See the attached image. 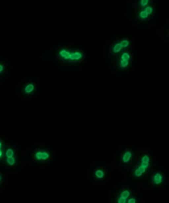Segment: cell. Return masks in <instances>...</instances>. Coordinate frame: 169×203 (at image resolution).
<instances>
[{"label": "cell", "instance_id": "7c38bea8", "mask_svg": "<svg viewBox=\"0 0 169 203\" xmlns=\"http://www.w3.org/2000/svg\"><path fill=\"white\" fill-rule=\"evenodd\" d=\"M15 162H16L15 158L14 157L12 158H7L6 159V163L8 164V165L10 166H13L15 164Z\"/></svg>", "mask_w": 169, "mask_h": 203}, {"label": "cell", "instance_id": "6da1fadb", "mask_svg": "<svg viewBox=\"0 0 169 203\" xmlns=\"http://www.w3.org/2000/svg\"><path fill=\"white\" fill-rule=\"evenodd\" d=\"M58 55L61 61L69 64L79 63L85 58V54L83 51L67 48H60L58 51Z\"/></svg>", "mask_w": 169, "mask_h": 203}, {"label": "cell", "instance_id": "30bf717a", "mask_svg": "<svg viewBox=\"0 0 169 203\" xmlns=\"http://www.w3.org/2000/svg\"><path fill=\"white\" fill-rule=\"evenodd\" d=\"M35 88V85L32 83H30L26 84L25 86V88H23V92L25 93V94H30L34 92Z\"/></svg>", "mask_w": 169, "mask_h": 203}, {"label": "cell", "instance_id": "5bb4252c", "mask_svg": "<svg viewBox=\"0 0 169 203\" xmlns=\"http://www.w3.org/2000/svg\"><path fill=\"white\" fill-rule=\"evenodd\" d=\"M50 157V153L45 151H43V158L42 161H47Z\"/></svg>", "mask_w": 169, "mask_h": 203}, {"label": "cell", "instance_id": "3957f363", "mask_svg": "<svg viewBox=\"0 0 169 203\" xmlns=\"http://www.w3.org/2000/svg\"><path fill=\"white\" fill-rule=\"evenodd\" d=\"M117 67L119 70H125L130 67L132 61V55L130 51H124L117 55Z\"/></svg>", "mask_w": 169, "mask_h": 203}, {"label": "cell", "instance_id": "8fae6325", "mask_svg": "<svg viewBox=\"0 0 169 203\" xmlns=\"http://www.w3.org/2000/svg\"><path fill=\"white\" fill-rule=\"evenodd\" d=\"M14 154H15L14 151L12 148H8L5 153V155L7 158L13 157L14 156Z\"/></svg>", "mask_w": 169, "mask_h": 203}, {"label": "cell", "instance_id": "8992f818", "mask_svg": "<svg viewBox=\"0 0 169 203\" xmlns=\"http://www.w3.org/2000/svg\"><path fill=\"white\" fill-rule=\"evenodd\" d=\"M165 177L163 173L160 171H156L154 173L151 177V182L153 186H160L165 182Z\"/></svg>", "mask_w": 169, "mask_h": 203}, {"label": "cell", "instance_id": "5b68a950", "mask_svg": "<svg viewBox=\"0 0 169 203\" xmlns=\"http://www.w3.org/2000/svg\"><path fill=\"white\" fill-rule=\"evenodd\" d=\"M154 13V8L153 6L149 5L139 10L137 13V17L140 20L146 21L152 17Z\"/></svg>", "mask_w": 169, "mask_h": 203}, {"label": "cell", "instance_id": "e0dca14e", "mask_svg": "<svg viewBox=\"0 0 169 203\" xmlns=\"http://www.w3.org/2000/svg\"><path fill=\"white\" fill-rule=\"evenodd\" d=\"M4 156V153L2 149H0V160Z\"/></svg>", "mask_w": 169, "mask_h": 203}, {"label": "cell", "instance_id": "9a60e30c", "mask_svg": "<svg viewBox=\"0 0 169 203\" xmlns=\"http://www.w3.org/2000/svg\"><path fill=\"white\" fill-rule=\"evenodd\" d=\"M137 201V199L136 197H135V196H131V197L130 196L127 202L129 203H136Z\"/></svg>", "mask_w": 169, "mask_h": 203}, {"label": "cell", "instance_id": "9c48e42d", "mask_svg": "<svg viewBox=\"0 0 169 203\" xmlns=\"http://www.w3.org/2000/svg\"><path fill=\"white\" fill-rule=\"evenodd\" d=\"M94 177L96 180H103L106 177V171L103 168H98L94 170Z\"/></svg>", "mask_w": 169, "mask_h": 203}, {"label": "cell", "instance_id": "7a4b0ae2", "mask_svg": "<svg viewBox=\"0 0 169 203\" xmlns=\"http://www.w3.org/2000/svg\"><path fill=\"white\" fill-rule=\"evenodd\" d=\"M151 164V157L147 153H143L140 156L137 164L132 170V175L135 178L143 176L148 171Z\"/></svg>", "mask_w": 169, "mask_h": 203}, {"label": "cell", "instance_id": "ac0fdd59", "mask_svg": "<svg viewBox=\"0 0 169 203\" xmlns=\"http://www.w3.org/2000/svg\"><path fill=\"white\" fill-rule=\"evenodd\" d=\"M3 147V142L0 139V149H2Z\"/></svg>", "mask_w": 169, "mask_h": 203}, {"label": "cell", "instance_id": "2e32d148", "mask_svg": "<svg viewBox=\"0 0 169 203\" xmlns=\"http://www.w3.org/2000/svg\"><path fill=\"white\" fill-rule=\"evenodd\" d=\"M5 70V67L2 64H0V73L3 72Z\"/></svg>", "mask_w": 169, "mask_h": 203}, {"label": "cell", "instance_id": "52a82bcc", "mask_svg": "<svg viewBox=\"0 0 169 203\" xmlns=\"http://www.w3.org/2000/svg\"><path fill=\"white\" fill-rule=\"evenodd\" d=\"M131 194L130 190L128 189H124L117 193L116 197L117 203H126Z\"/></svg>", "mask_w": 169, "mask_h": 203}, {"label": "cell", "instance_id": "ba28073f", "mask_svg": "<svg viewBox=\"0 0 169 203\" xmlns=\"http://www.w3.org/2000/svg\"><path fill=\"white\" fill-rule=\"evenodd\" d=\"M133 157V153L130 150H125L122 155L121 160L123 164L125 165H130L132 163Z\"/></svg>", "mask_w": 169, "mask_h": 203}, {"label": "cell", "instance_id": "ffe728a7", "mask_svg": "<svg viewBox=\"0 0 169 203\" xmlns=\"http://www.w3.org/2000/svg\"><path fill=\"white\" fill-rule=\"evenodd\" d=\"M150 1H151V0H150Z\"/></svg>", "mask_w": 169, "mask_h": 203}, {"label": "cell", "instance_id": "d6986e66", "mask_svg": "<svg viewBox=\"0 0 169 203\" xmlns=\"http://www.w3.org/2000/svg\"><path fill=\"white\" fill-rule=\"evenodd\" d=\"M1 179H2V177H1V176L0 175V182H1Z\"/></svg>", "mask_w": 169, "mask_h": 203}, {"label": "cell", "instance_id": "4fadbf2b", "mask_svg": "<svg viewBox=\"0 0 169 203\" xmlns=\"http://www.w3.org/2000/svg\"><path fill=\"white\" fill-rule=\"evenodd\" d=\"M35 158L36 160L42 161L43 151H38L35 154Z\"/></svg>", "mask_w": 169, "mask_h": 203}, {"label": "cell", "instance_id": "277c9868", "mask_svg": "<svg viewBox=\"0 0 169 203\" xmlns=\"http://www.w3.org/2000/svg\"><path fill=\"white\" fill-rule=\"evenodd\" d=\"M131 44V41L128 38L117 39L115 41L111 46V54L117 56L124 51L128 50Z\"/></svg>", "mask_w": 169, "mask_h": 203}]
</instances>
